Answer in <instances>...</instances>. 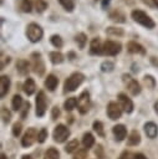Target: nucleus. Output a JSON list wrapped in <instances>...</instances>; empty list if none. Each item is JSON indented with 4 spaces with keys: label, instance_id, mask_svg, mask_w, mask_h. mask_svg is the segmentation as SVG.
<instances>
[{
    "label": "nucleus",
    "instance_id": "nucleus-1",
    "mask_svg": "<svg viewBox=\"0 0 158 159\" xmlns=\"http://www.w3.org/2000/svg\"><path fill=\"white\" fill-rule=\"evenodd\" d=\"M131 17H132V20L134 22H137L138 25H141V26H143V27H146L148 30H152L156 26L154 20L147 12H144L141 9H133L131 11Z\"/></svg>",
    "mask_w": 158,
    "mask_h": 159
},
{
    "label": "nucleus",
    "instance_id": "nucleus-2",
    "mask_svg": "<svg viewBox=\"0 0 158 159\" xmlns=\"http://www.w3.org/2000/svg\"><path fill=\"white\" fill-rule=\"evenodd\" d=\"M85 81V75L82 72H73L71 73L65 83H63V93H68V92H73L77 87L81 86V83Z\"/></svg>",
    "mask_w": 158,
    "mask_h": 159
},
{
    "label": "nucleus",
    "instance_id": "nucleus-3",
    "mask_svg": "<svg viewBox=\"0 0 158 159\" xmlns=\"http://www.w3.org/2000/svg\"><path fill=\"white\" fill-rule=\"evenodd\" d=\"M25 35L27 37V40L32 43H37L42 40L44 37V30L42 27L37 24V22H30L27 24L26 26V30H25Z\"/></svg>",
    "mask_w": 158,
    "mask_h": 159
},
{
    "label": "nucleus",
    "instance_id": "nucleus-4",
    "mask_svg": "<svg viewBox=\"0 0 158 159\" xmlns=\"http://www.w3.org/2000/svg\"><path fill=\"white\" fill-rule=\"evenodd\" d=\"M30 65H31V68L32 71L37 75V76H42L45 73V62H44V58H42V55L37 51L32 52L30 55Z\"/></svg>",
    "mask_w": 158,
    "mask_h": 159
},
{
    "label": "nucleus",
    "instance_id": "nucleus-5",
    "mask_svg": "<svg viewBox=\"0 0 158 159\" xmlns=\"http://www.w3.org/2000/svg\"><path fill=\"white\" fill-rule=\"evenodd\" d=\"M122 51V45L118 41L107 40L103 42L102 46V55L105 56H117Z\"/></svg>",
    "mask_w": 158,
    "mask_h": 159
},
{
    "label": "nucleus",
    "instance_id": "nucleus-6",
    "mask_svg": "<svg viewBox=\"0 0 158 159\" xmlns=\"http://www.w3.org/2000/svg\"><path fill=\"white\" fill-rule=\"evenodd\" d=\"M122 81H123V83L126 84L128 92H129L132 96H138V94L141 93V91H142L141 84H139L138 81L134 80L132 76H129V75H127V73H123V75H122Z\"/></svg>",
    "mask_w": 158,
    "mask_h": 159
},
{
    "label": "nucleus",
    "instance_id": "nucleus-7",
    "mask_svg": "<svg viewBox=\"0 0 158 159\" xmlns=\"http://www.w3.org/2000/svg\"><path fill=\"white\" fill-rule=\"evenodd\" d=\"M91 107V98L87 91H83L77 98V109L80 114H86Z\"/></svg>",
    "mask_w": 158,
    "mask_h": 159
},
{
    "label": "nucleus",
    "instance_id": "nucleus-8",
    "mask_svg": "<svg viewBox=\"0 0 158 159\" xmlns=\"http://www.w3.org/2000/svg\"><path fill=\"white\" fill-rule=\"evenodd\" d=\"M52 137H53V140L57 142V143H63L65 140H67V138L70 137V129L63 125V124H57L53 129V133H52Z\"/></svg>",
    "mask_w": 158,
    "mask_h": 159
},
{
    "label": "nucleus",
    "instance_id": "nucleus-9",
    "mask_svg": "<svg viewBox=\"0 0 158 159\" xmlns=\"http://www.w3.org/2000/svg\"><path fill=\"white\" fill-rule=\"evenodd\" d=\"M46 108H47V101H46V96L44 91H39L37 96H36V116L37 117H44L46 113Z\"/></svg>",
    "mask_w": 158,
    "mask_h": 159
},
{
    "label": "nucleus",
    "instance_id": "nucleus-10",
    "mask_svg": "<svg viewBox=\"0 0 158 159\" xmlns=\"http://www.w3.org/2000/svg\"><path fill=\"white\" fill-rule=\"evenodd\" d=\"M122 112H123V109L119 106V103H117V102H109L108 103V106H107V116L109 117V119H112V120L119 119L121 116H122Z\"/></svg>",
    "mask_w": 158,
    "mask_h": 159
},
{
    "label": "nucleus",
    "instance_id": "nucleus-11",
    "mask_svg": "<svg viewBox=\"0 0 158 159\" xmlns=\"http://www.w3.org/2000/svg\"><path fill=\"white\" fill-rule=\"evenodd\" d=\"M117 99H118L119 106L122 107L123 112H126V113H132L133 112V108H134L133 102H132V99L126 93H118Z\"/></svg>",
    "mask_w": 158,
    "mask_h": 159
},
{
    "label": "nucleus",
    "instance_id": "nucleus-12",
    "mask_svg": "<svg viewBox=\"0 0 158 159\" xmlns=\"http://www.w3.org/2000/svg\"><path fill=\"white\" fill-rule=\"evenodd\" d=\"M37 134H39V133L36 132V129H35L34 127L29 128V129L25 132L24 137L21 138V145H22V147H25V148H27V147L32 145V143L37 139Z\"/></svg>",
    "mask_w": 158,
    "mask_h": 159
},
{
    "label": "nucleus",
    "instance_id": "nucleus-13",
    "mask_svg": "<svg viewBox=\"0 0 158 159\" xmlns=\"http://www.w3.org/2000/svg\"><path fill=\"white\" fill-rule=\"evenodd\" d=\"M127 51L129 53H133V55H141V56L146 55V48L137 41H128L127 42Z\"/></svg>",
    "mask_w": 158,
    "mask_h": 159
},
{
    "label": "nucleus",
    "instance_id": "nucleus-14",
    "mask_svg": "<svg viewBox=\"0 0 158 159\" xmlns=\"http://www.w3.org/2000/svg\"><path fill=\"white\" fill-rule=\"evenodd\" d=\"M102 46H103V43L101 42V39L93 37L90 42V55H92V56L102 55Z\"/></svg>",
    "mask_w": 158,
    "mask_h": 159
},
{
    "label": "nucleus",
    "instance_id": "nucleus-15",
    "mask_svg": "<svg viewBox=\"0 0 158 159\" xmlns=\"http://www.w3.org/2000/svg\"><path fill=\"white\" fill-rule=\"evenodd\" d=\"M108 17L113 21V22H117V24H124L126 22V14L121 10V9H112L109 12H108Z\"/></svg>",
    "mask_w": 158,
    "mask_h": 159
},
{
    "label": "nucleus",
    "instance_id": "nucleus-16",
    "mask_svg": "<svg viewBox=\"0 0 158 159\" xmlns=\"http://www.w3.org/2000/svg\"><path fill=\"white\" fill-rule=\"evenodd\" d=\"M16 71L20 76H27L30 71V62L24 58H19L16 61Z\"/></svg>",
    "mask_w": 158,
    "mask_h": 159
},
{
    "label": "nucleus",
    "instance_id": "nucleus-17",
    "mask_svg": "<svg viewBox=\"0 0 158 159\" xmlns=\"http://www.w3.org/2000/svg\"><path fill=\"white\" fill-rule=\"evenodd\" d=\"M10 84H11L10 77L6 75H2L0 77V98H4L7 94V92L10 89Z\"/></svg>",
    "mask_w": 158,
    "mask_h": 159
},
{
    "label": "nucleus",
    "instance_id": "nucleus-18",
    "mask_svg": "<svg viewBox=\"0 0 158 159\" xmlns=\"http://www.w3.org/2000/svg\"><path fill=\"white\" fill-rule=\"evenodd\" d=\"M112 132H113V135H114L116 140H118V142L123 140V139L126 138V135H127V129H126V127H124L123 124H117V125H114V127L112 128Z\"/></svg>",
    "mask_w": 158,
    "mask_h": 159
},
{
    "label": "nucleus",
    "instance_id": "nucleus-19",
    "mask_svg": "<svg viewBox=\"0 0 158 159\" xmlns=\"http://www.w3.org/2000/svg\"><path fill=\"white\" fill-rule=\"evenodd\" d=\"M144 132H146V134H147L148 138L154 139L157 137V134H158V127L153 122H147L144 124Z\"/></svg>",
    "mask_w": 158,
    "mask_h": 159
},
{
    "label": "nucleus",
    "instance_id": "nucleus-20",
    "mask_svg": "<svg viewBox=\"0 0 158 159\" xmlns=\"http://www.w3.org/2000/svg\"><path fill=\"white\" fill-rule=\"evenodd\" d=\"M22 89H24V92H25L27 96H31V94H34V92H35V89H36V84H35V81H34L32 78L27 77V78L25 80L24 84H22Z\"/></svg>",
    "mask_w": 158,
    "mask_h": 159
},
{
    "label": "nucleus",
    "instance_id": "nucleus-21",
    "mask_svg": "<svg viewBox=\"0 0 158 159\" xmlns=\"http://www.w3.org/2000/svg\"><path fill=\"white\" fill-rule=\"evenodd\" d=\"M49 58H50L52 65H60V63H62L65 61V56L60 51H51L49 53Z\"/></svg>",
    "mask_w": 158,
    "mask_h": 159
},
{
    "label": "nucleus",
    "instance_id": "nucleus-22",
    "mask_svg": "<svg viewBox=\"0 0 158 159\" xmlns=\"http://www.w3.org/2000/svg\"><path fill=\"white\" fill-rule=\"evenodd\" d=\"M58 84V78L55 76V75H49L45 80V87L49 89V91H55L56 87Z\"/></svg>",
    "mask_w": 158,
    "mask_h": 159
},
{
    "label": "nucleus",
    "instance_id": "nucleus-23",
    "mask_svg": "<svg viewBox=\"0 0 158 159\" xmlns=\"http://www.w3.org/2000/svg\"><path fill=\"white\" fill-rule=\"evenodd\" d=\"M73 40H75L77 47H78L80 50H83L85 46H86V43H87V35H86L85 32H78V34L75 35Z\"/></svg>",
    "mask_w": 158,
    "mask_h": 159
},
{
    "label": "nucleus",
    "instance_id": "nucleus-24",
    "mask_svg": "<svg viewBox=\"0 0 158 159\" xmlns=\"http://www.w3.org/2000/svg\"><path fill=\"white\" fill-rule=\"evenodd\" d=\"M34 7V1L32 0H20L19 1V9L22 12H31Z\"/></svg>",
    "mask_w": 158,
    "mask_h": 159
},
{
    "label": "nucleus",
    "instance_id": "nucleus-25",
    "mask_svg": "<svg viewBox=\"0 0 158 159\" xmlns=\"http://www.w3.org/2000/svg\"><path fill=\"white\" fill-rule=\"evenodd\" d=\"M82 144H83L85 149H88V148H91L95 144V138H93L92 133L87 132V133L83 134V137H82Z\"/></svg>",
    "mask_w": 158,
    "mask_h": 159
},
{
    "label": "nucleus",
    "instance_id": "nucleus-26",
    "mask_svg": "<svg viewBox=\"0 0 158 159\" xmlns=\"http://www.w3.org/2000/svg\"><path fill=\"white\" fill-rule=\"evenodd\" d=\"M139 142H141V134H139V132L138 130H132L131 134H129V137H128V140H127L128 145H137V144H139Z\"/></svg>",
    "mask_w": 158,
    "mask_h": 159
},
{
    "label": "nucleus",
    "instance_id": "nucleus-27",
    "mask_svg": "<svg viewBox=\"0 0 158 159\" xmlns=\"http://www.w3.org/2000/svg\"><path fill=\"white\" fill-rule=\"evenodd\" d=\"M50 42H51V45H52L53 47H56V48H61V47L63 46V40H62V37H61L60 35H57V34H53V35L50 36Z\"/></svg>",
    "mask_w": 158,
    "mask_h": 159
},
{
    "label": "nucleus",
    "instance_id": "nucleus-28",
    "mask_svg": "<svg viewBox=\"0 0 158 159\" xmlns=\"http://www.w3.org/2000/svg\"><path fill=\"white\" fill-rule=\"evenodd\" d=\"M22 104H24V102H22L21 96L20 94H14V97L11 99V107H12V109L17 112V111L21 109V106Z\"/></svg>",
    "mask_w": 158,
    "mask_h": 159
},
{
    "label": "nucleus",
    "instance_id": "nucleus-29",
    "mask_svg": "<svg viewBox=\"0 0 158 159\" xmlns=\"http://www.w3.org/2000/svg\"><path fill=\"white\" fill-rule=\"evenodd\" d=\"M77 107V98L76 97H70L65 101L63 103V108L67 111V112H71L72 109H75Z\"/></svg>",
    "mask_w": 158,
    "mask_h": 159
},
{
    "label": "nucleus",
    "instance_id": "nucleus-30",
    "mask_svg": "<svg viewBox=\"0 0 158 159\" xmlns=\"http://www.w3.org/2000/svg\"><path fill=\"white\" fill-rule=\"evenodd\" d=\"M106 34L111 35V36H124V30L121 27H114V26H109L106 29Z\"/></svg>",
    "mask_w": 158,
    "mask_h": 159
},
{
    "label": "nucleus",
    "instance_id": "nucleus-31",
    "mask_svg": "<svg viewBox=\"0 0 158 159\" xmlns=\"http://www.w3.org/2000/svg\"><path fill=\"white\" fill-rule=\"evenodd\" d=\"M47 6H49V4L45 0H35L34 1V7L37 14H42L47 9Z\"/></svg>",
    "mask_w": 158,
    "mask_h": 159
},
{
    "label": "nucleus",
    "instance_id": "nucleus-32",
    "mask_svg": "<svg viewBox=\"0 0 158 159\" xmlns=\"http://www.w3.org/2000/svg\"><path fill=\"white\" fill-rule=\"evenodd\" d=\"M44 159H60V153L57 149L55 148H49L46 152H45V155H44Z\"/></svg>",
    "mask_w": 158,
    "mask_h": 159
},
{
    "label": "nucleus",
    "instance_id": "nucleus-33",
    "mask_svg": "<svg viewBox=\"0 0 158 159\" xmlns=\"http://www.w3.org/2000/svg\"><path fill=\"white\" fill-rule=\"evenodd\" d=\"M58 2L67 12H72L75 9V1L73 0H58Z\"/></svg>",
    "mask_w": 158,
    "mask_h": 159
},
{
    "label": "nucleus",
    "instance_id": "nucleus-34",
    "mask_svg": "<svg viewBox=\"0 0 158 159\" xmlns=\"http://www.w3.org/2000/svg\"><path fill=\"white\" fill-rule=\"evenodd\" d=\"M100 68H101L102 72H111V71H113V68H114V63H113L112 61H109V60H106V61H103V62L101 63Z\"/></svg>",
    "mask_w": 158,
    "mask_h": 159
},
{
    "label": "nucleus",
    "instance_id": "nucleus-35",
    "mask_svg": "<svg viewBox=\"0 0 158 159\" xmlns=\"http://www.w3.org/2000/svg\"><path fill=\"white\" fill-rule=\"evenodd\" d=\"M143 83H144L148 88L152 89V88L156 87V83H157V82H156V78H154L152 75H146V76L143 77Z\"/></svg>",
    "mask_w": 158,
    "mask_h": 159
},
{
    "label": "nucleus",
    "instance_id": "nucleus-36",
    "mask_svg": "<svg viewBox=\"0 0 158 159\" xmlns=\"http://www.w3.org/2000/svg\"><path fill=\"white\" fill-rule=\"evenodd\" d=\"M93 130L100 135V137H105V130H103V123L102 122H100V120H95L93 122Z\"/></svg>",
    "mask_w": 158,
    "mask_h": 159
},
{
    "label": "nucleus",
    "instance_id": "nucleus-37",
    "mask_svg": "<svg viewBox=\"0 0 158 159\" xmlns=\"http://www.w3.org/2000/svg\"><path fill=\"white\" fill-rule=\"evenodd\" d=\"M1 118H2V122L5 123V124H7V123H10V120H11V113H10V111L6 108V107H1Z\"/></svg>",
    "mask_w": 158,
    "mask_h": 159
},
{
    "label": "nucleus",
    "instance_id": "nucleus-38",
    "mask_svg": "<svg viewBox=\"0 0 158 159\" xmlns=\"http://www.w3.org/2000/svg\"><path fill=\"white\" fill-rule=\"evenodd\" d=\"M77 148H78V140H77V139H73V140H71L70 143H67V145L65 147V150H66V153H72V152H75Z\"/></svg>",
    "mask_w": 158,
    "mask_h": 159
},
{
    "label": "nucleus",
    "instance_id": "nucleus-39",
    "mask_svg": "<svg viewBox=\"0 0 158 159\" xmlns=\"http://www.w3.org/2000/svg\"><path fill=\"white\" fill-rule=\"evenodd\" d=\"M21 130H22V124H21V122H15L14 125H12V135H14V137H19L20 133H21Z\"/></svg>",
    "mask_w": 158,
    "mask_h": 159
},
{
    "label": "nucleus",
    "instance_id": "nucleus-40",
    "mask_svg": "<svg viewBox=\"0 0 158 159\" xmlns=\"http://www.w3.org/2000/svg\"><path fill=\"white\" fill-rule=\"evenodd\" d=\"M10 61H11L10 56H4V55L1 53V58H0V70H4L5 66L10 63Z\"/></svg>",
    "mask_w": 158,
    "mask_h": 159
},
{
    "label": "nucleus",
    "instance_id": "nucleus-41",
    "mask_svg": "<svg viewBox=\"0 0 158 159\" xmlns=\"http://www.w3.org/2000/svg\"><path fill=\"white\" fill-rule=\"evenodd\" d=\"M46 138H47V130H46L45 128H42V129L39 132V134H37V142H39V143H44V142L46 140Z\"/></svg>",
    "mask_w": 158,
    "mask_h": 159
},
{
    "label": "nucleus",
    "instance_id": "nucleus-42",
    "mask_svg": "<svg viewBox=\"0 0 158 159\" xmlns=\"http://www.w3.org/2000/svg\"><path fill=\"white\" fill-rule=\"evenodd\" d=\"M87 149H77V153L73 155V159H85Z\"/></svg>",
    "mask_w": 158,
    "mask_h": 159
},
{
    "label": "nucleus",
    "instance_id": "nucleus-43",
    "mask_svg": "<svg viewBox=\"0 0 158 159\" xmlns=\"http://www.w3.org/2000/svg\"><path fill=\"white\" fill-rule=\"evenodd\" d=\"M30 107H31L30 102H25V103H24V107H22V111H21V118H22V119L27 116V113H29V111H30Z\"/></svg>",
    "mask_w": 158,
    "mask_h": 159
},
{
    "label": "nucleus",
    "instance_id": "nucleus-44",
    "mask_svg": "<svg viewBox=\"0 0 158 159\" xmlns=\"http://www.w3.org/2000/svg\"><path fill=\"white\" fill-rule=\"evenodd\" d=\"M60 114H61V112H60V108H58L57 106H55V107L52 108V111H51V118L55 120V119H57V118L60 117Z\"/></svg>",
    "mask_w": 158,
    "mask_h": 159
},
{
    "label": "nucleus",
    "instance_id": "nucleus-45",
    "mask_svg": "<svg viewBox=\"0 0 158 159\" xmlns=\"http://www.w3.org/2000/svg\"><path fill=\"white\" fill-rule=\"evenodd\" d=\"M95 1L101 4L102 10H107V7H108V6H109V4H111V0H95Z\"/></svg>",
    "mask_w": 158,
    "mask_h": 159
},
{
    "label": "nucleus",
    "instance_id": "nucleus-46",
    "mask_svg": "<svg viewBox=\"0 0 158 159\" xmlns=\"http://www.w3.org/2000/svg\"><path fill=\"white\" fill-rule=\"evenodd\" d=\"M151 63L158 68V57H156V56H152V57H151Z\"/></svg>",
    "mask_w": 158,
    "mask_h": 159
},
{
    "label": "nucleus",
    "instance_id": "nucleus-47",
    "mask_svg": "<svg viewBox=\"0 0 158 159\" xmlns=\"http://www.w3.org/2000/svg\"><path fill=\"white\" fill-rule=\"evenodd\" d=\"M132 159H147V157H146L144 154H142V153H137V154L133 155Z\"/></svg>",
    "mask_w": 158,
    "mask_h": 159
},
{
    "label": "nucleus",
    "instance_id": "nucleus-48",
    "mask_svg": "<svg viewBox=\"0 0 158 159\" xmlns=\"http://www.w3.org/2000/svg\"><path fill=\"white\" fill-rule=\"evenodd\" d=\"M67 58H68V60H71V61H72V60H75V58H76V53H75L73 51H70V52L67 53Z\"/></svg>",
    "mask_w": 158,
    "mask_h": 159
},
{
    "label": "nucleus",
    "instance_id": "nucleus-49",
    "mask_svg": "<svg viewBox=\"0 0 158 159\" xmlns=\"http://www.w3.org/2000/svg\"><path fill=\"white\" fill-rule=\"evenodd\" d=\"M118 159H128V153H127V152H123V153L119 155Z\"/></svg>",
    "mask_w": 158,
    "mask_h": 159
},
{
    "label": "nucleus",
    "instance_id": "nucleus-50",
    "mask_svg": "<svg viewBox=\"0 0 158 159\" xmlns=\"http://www.w3.org/2000/svg\"><path fill=\"white\" fill-rule=\"evenodd\" d=\"M144 4H147L148 6H153V2H152V0H142Z\"/></svg>",
    "mask_w": 158,
    "mask_h": 159
},
{
    "label": "nucleus",
    "instance_id": "nucleus-51",
    "mask_svg": "<svg viewBox=\"0 0 158 159\" xmlns=\"http://www.w3.org/2000/svg\"><path fill=\"white\" fill-rule=\"evenodd\" d=\"M154 112H156V113L158 114V101H157V102L154 103Z\"/></svg>",
    "mask_w": 158,
    "mask_h": 159
},
{
    "label": "nucleus",
    "instance_id": "nucleus-52",
    "mask_svg": "<svg viewBox=\"0 0 158 159\" xmlns=\"http://www.w3.org/2000/svg\"><path fill=\"white\" fill-rule=\"evenodd\" d=\"M21 159H32V158H31V155H22Z\"/></svg>",
    "mask_w": 158,
    "mask_h": 159
},
{
    "label": "nucleus",
    "instance_id": "nucleus-53",
    "mask_svg": "<svg viewBox=\"0 0 158 159\" xmlns=\"http://www.w3.org/2000/svg\"><path fill=\"white\" fill-rule=\"evenodd\" d=\"M152 2H153V6H157L158 7V0H152Z\"/></svg>",
    "mask_w": 158,
    "mask_h": 159
},
{
    "label": "nucleus",
    "instance_id": "nucleus-54",
    "mask_svg": "<svg viewBox=\"0 0 158 159\" xmlns=\"http://www.w3.org/2000/svg\"><path fill=\"white\" fill-rule=\"evenodd\" d=\"M1 159H7V158H6V155H5L4 153H1Z\"/></svg>",
    "mask_w": 158,
    "mask_h": 159
}]
</instances>
